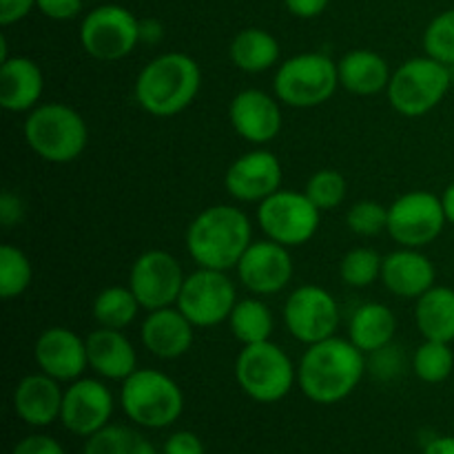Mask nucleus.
Returning a JSON list of instances; mask_svg holds the SVG:
<instances>
[{"label":"nucleus","instance_id":"nucleus-1","mask_svg":"<svg viewBox=\"0 0 454 454\" xmlns=\"http://www.w3.org/2000/svg\"><path fill=\"white\" fill-rule=\"evenodd\" d=\"M366 375V353L348 337H328L306 346L297 366V384L315 403L333 406L353 393Z\"/></svg>","mask_w":454,"mask_h":454},{"label":"nucleus","instance_id":"nucleus-2","mask_svg":"<svg viewBox=\"0 0 454 454\" xmlns=\"http://www.w3.org/2000/svg\"><path fill=\"white\" fill-rule=\"evenodd\" d=\"M186 251L200 269L233 270L253 244V224L242 208L215 204L191 220L184 235Z\"/></svg>","mask_w":454,"mask_h":454},{"label":"nucleus","instance_id":"nucleus-3","mask_svg":"<svg viewBox=\"0 0 454 454\" xmlns=\"http://www.w3.org/2000/svg\"><path fill=\"white\" fill-rule=\"evenodd\" d=\"M202 89V69L189 53L167 51L146 62L136 78V102L155 118L189 109Z\"/></svg>","mask_w":454,"mask_h":454},{"label":"nucleus","instance_id":"nucleus-4","mask_svg":"<svg viewBox=\"0 0 454 454\" xmlns=\"http://www.w3.org/2000/svg\"><path fill=\"white\" fill-rule=\"evenodd\" d=\"M22 133L27 146L51 164L74 162L89 145L87 120L65 102H44L29 111Z\"/></svg>","mask_w":454,"mask_h":454},{"label":"nucleus","instance_id":"nucleus-5","mask_svg":"<svg viewBox=\"0 0 454 454\" xmlns=\"http://www.w3.org/2000/svg\"><path fill=\"white\" fill-rule=\"evenodd\" d=\"M340 87L337 62L319 51L286 58L273 75V91L284 106L315 109L335 96Z\"/></svg>","mask_w":454,"mask_h":454},{"label":"nucleus","instance_id":"nucleus-6","mask_svg":"<svg viewBox=\"0 0 454 454\" xmlns=\"http://www.w3.org/2000/svg\"><path fill=\"white\" fill-rule=\"evenodd\" d=\"M120 403L133 424L142 428H167L180 419L184 411V395L167 372L137 368L122 381Z\"/></svg>","mask_w":454,"mask_h":454},{"label":"nucleus","instance_id":"nucleus-7","mask_svg":"<svg viewBox=\"0 0 454 454\" xmlns=\"http://www.w3.org/2000/svg\"><path fill=\"white\" fill-rule=\"evenodd\" d=\"M452 87V71L430 56L411 58L393 71L386 96L403 118H421L437 109Z\"/></svg>","mask_w":454,"mask_h":454},{"label":"nucleus","instance_id":"nucleus-8","mask_svg":"<svg viewBox=\"0 0 454 454\" xmlns=\"http://www.w3.org/2000/svg\"><path fill=\"white\" fill-rule=\"evenodd\" d=\"M235 380L253 402L278 403L295 386L297 368L286 350L269 340L239 350L235 359Z\"/></svg>","mask_w":454,"mask_h":454},{"label":"nucleus","instance_id":"nucleus-9","mask_svg":"<svg viewBox=\"0 0 454 454\" xmlns=\"http://www.w3.org/2000/svg\"><path fill=\"white\" fill-rule=\"evenodd\" d=\"M257 226L266 239L286 248L304 247L317 235L322 211L301 191L279 189L264 202L257 204Z\"/></svg>","mask_w":454,"mask_h":454},{"label":"nucleus","instance_id":"nucleus-10","mask_svg":"<svg viewBox=\"0 0 454 454\" xmlns=\"http://www.w3.org/2000/svg\"><path fill=\"white\" fill-rule=\"evenodd\" d=\"M140 43V20L120 4L91 9L80 25V44L96 60H122L131 56Z\"/></svg>","mask_w":454,"mask_h":454},{"label":"nucleus","instance_id":"nucleus-11","mask_svg":"<svg viewBox=\"0 0 454 454\" xmlns=\"http://www.w3.org/2000/svg\"><path fill=\"white\" fill-rule=\"evenodd\" d=\"M446 224L442 195L430 191H408L388 207L386 233L399 247L424 248L443 233Z\"/></svg>","mask_w":454,"mask_h":454},{"label":"nucleus","instance_id":"nucleus-12","mask_svg":"<svg viewBox=\"0 0 454 454\" xmlns=\"http://www.w3.org/2000/svg\"><path fill=\"white\" fill-rule=\"evenodd\" d=\"M238 304V288L226 270L200 269L186 275L177 297V309L195 328H213L229 322L231 310Z\"/></svg>","mask_w":454,"mask_h":454},{"label":"nucleus","instance_id":"nucleus-13","mask_svg":"<svg viewBox=\"0 0 454 454\" xmlns=\"http://www.w3.org/2000/svg\"><path fill=\"white\" fill-rule=\"evenodd\" d=\"M284 324L293 340L310 346L337 335L340 306L331 291L317 284H304L286 297Z\"/></svg>","mask_w":454,"mask_h":454},{"label":"nucleus","instance_id":"nucleus-14","mask_svg":"<svg viewBox=\"0 0 454 454\" xmlns=\"http://www.w3.org/2000/svg\"><path fill=\"white\" fill-rule=\"evenodd\" d=\"M182 264L168 251L151 248L137 255L129 273V288L137 297L142 309L149 310L176 306L184 286Z\"/></svg>","mask_w":454,"mask_h":454},{"label":"nucleus","instance_id":"nucleus-15","mask_svg":"<svg viewBox=\"0 0 454 454\" xmlns=\"http://www.w3.org/2000/svg\"><path fill=\"white\" fill-rule=\"evenodd\" d=\"M238 279L251 295L269 297L278 295L291 284L295 266L291 251L273 239L253 242L235 266Z\"/></svg>","mask_w":454,"mask_h":454},{"label":"nucleus","instance_id":"nucleus-16","mask_svg":"<svg viewBox=\"0 0 454 454\" xmlns=\"http://www.w3.org/2000/svg\"><path fill=\"white\" fill-rule=\"evenodd\" d=\"M284 171L278 155L269 149L242 153L224 173V189L238 202H264L282 189Z\"/></svg>","mask_w":454,"mask_h":454},{"label":"nucleus","instance_id":"nucleus-17","mask_svg":"<svg viewBox=\"0 0 454 454\" xmlns=\"http://www.w3.org/2000/svg\"><path fill=\"white\" fill-rule=\"evenodd\" d=\"M114 412V395L100 380L80 377L71 381L62 397L60 421L69 433L91 437L109 426Z\"/></svg>","mask_w":454,"mask_h":454},{"label":"nucleus","instance_id":"nucleus-18","mask_svg":"<svg viewBox=\"0 0 454 454\" xmlns=\"http://www.w3.org/2000/svg\"><path fill=\"white\" fill-rule=\"evenodd\" d=\"M229 120L242 140L257 146L269 145L282 133V102L262 89H242L231 100Z\"/></svg>","mask_w":454,"mask_h":454},{"label":"nucleus","instance_id":"nucleus-19","mask_svg":"<svg viewBox=\"0 0 454 454\" xmlns=\"http://www.w3.org/2000/svg\"><path fill=\"white\" fill-rule=\"evenodd\" d=\"M34 359L44 375L71 384L89 368L87 340L67 326L44 328L34 344Z\"/></svg>","mask_w":454,"mask_h":454},{"label":"nucleus","instance_id":"nucleus-20","mask_svg":"<svg viewBox=\"0 0 454 454\" xmlns=\"http://www.w3.org/2000/svg\"><path fill=\"white\" fill-rule=\"evenodd\" d=\"M434 279L437 269L430 257L421 253V248L399 247L384 257L381 284L399 300H419L434 286Z\"/></svg>","mask_w":454,"mask_h":454},{"label":"nucleus","instance_id":"nucleus-21","mask_svg":"<svg viewBox=\"0 0 454 454\" xmlns=\"http://www.w3.org/2000/svg\"><path fill=\"white\" fill-rule=\"evenodd\" d=\"M142 344L158 359H180L195 341V326L177 306L149 310L142 322Z\"/></svg>","mask_w":454,"mask_h":454},{"label":"nucleus","instance_id":"nucleus-22","mask_svg":"<svg viewBox=\"0 0 454 454\" xmlns=\"http://www.w3.org/2000/svg\"><path fill=\"white\" fill-rule=\"evenodd\" d=\"M44 75L35 60L9 56L0 62V106L9 114H29L40 105Z\"/></svg>","mask_w":454,"mask_h":454},{"label":"nucleus","instance_id":"nucleus-23","mask_svg":"<svg viewBox=\"0 0 454 454\" xmlns=\"http://www.w3.org/2000/svg\"><path fill=\"white\" fill-rule=\"evenodd\" d=\"M84 340H87L89 368L102 380L124 381L137 371V353L124 331L98 326Z\"/></svg>","mask_w":454,"mask_h":454},{"label":"nucleus","instance_id":"nucleus-24","mask_svg":"<svg viewBox=\"0 0 454 454\" xmlns=\"http://www.w3.org/2000/svg\"><path fill=\"white\" fill-rule=\"evenodd\" d=\"M62 397L65 393L60 390V381L40 371L18 381L13 390V411L25 424L43 428L60 419Z\"/></svg>","mask_w":454,"mask_h":454},{"label":"nucleus","instance_id":"nucleus-25","mask_svg":"<svg viewBox=\"0 0 454 454\" xmlns=\"http://www.w3.org/2000/svg\"><path fill=\"white\" fill-rule=\"evenodd\" d=\"M340 87L353 96H377L386 91L393 78L390 65L372 49H350L337 62Z\"/></svg>","mask_w":454,"mask_h":454},{"label":"nucleus","instance_id":"nucleus-26","mask_svg":"<svg viewBox=\"0 0 454 454\" xmlns=\"http://www.w3.org/2000/svg\"><path fill=\"white\" fill-rule=\"evenodd\" d=\"M395 333H397V317L390 306L381 304V301H366L350 315L348 340L362 353L371 355L393 344Z\"/></svg>","mask_w":454,"mask_h":454},{"label":"nucleus","instance_id":"nucleus-27","mask_svg":"<svg viewBox=\"0 0 454 454\" xmlns=\"http://www.w3.org/2000/svg\"><path fill=\"white\" fill-rule=\"evenodd\" d=\"M417 331L424 340L433 341H454V288L437 286L417 300L415 304Z\"/></svg>","mask_w":454,"mask_h":454},{"label":"nucleus","instance_id":"nucleus-28","mask_svg":"<svg viewBox=\"0 0 454 454\" xmlns=\"http://www.w3.org/2000/svg\"><path fill=\"white\" fill-rule=\"evenodd\" d=\"M279 43L270 31L248 27L231 40L229 58L244 74H264L279 62Z\"/></svg>","mask_w":454,"mask_h":454},{"label":"nucleus","instance_id":"nucleus-29","mask_svg":"<svg viewBox=\"0 0 454 454\" xmlns=\"http://www.w3.org/2000/svg\"><path fill=\"white\" fill-rule=\"evenodd\" d=\"M229 326L235 340L242 346L262 344V341H269L275 331L273 310L257 295L238 300L235 309L231 310Z\"/></svg>","mask_w":454,"mask_h":454},{"label":"nucleus","instance_id":"nucleus-30","mask_svg":"<svg viewBox=\"0 0 454 454\" xmlns=\"http://www.w3.org/2000/svg\"><path fill=\"white\" fill-rule=\"evenodd\" d=\"M140 309V301L129 286H106L93 300V319L98 326L124 331L136 322Z\"/></svg>","mask_w":454,"mask_h":454},{"label":"nucleus","instance_id":"nucleus-31","mask_svg":"<svg viewBox=\"0 0 454 454\" xmlns=\"http://www.w3.org/2000/svg\"><path fill=\"white\" fill-rule=\"evenodd\" d=\"M34 282V266L27 253L13 244L0 247V297L4 301L25 295Z\"/></svg>","mask_w":454,"mask_h":454},{"label":"nucleus","instance_id":"nucleus-32","mask_svg":"<svg viewBox=\"0 0 454 454\" xmlns=\"http://www.w3.org/2000/svg\"><path fill=\"white\" fill-rule=\"evenodd\" d=\"M411 366L424 384H443L454 371L452 346L446 341L424 340L412 353Z\"/></svg>","mask_w":454,"mask_h":454},{"label":"nucleus","instance_id":"nucleus-33","mask_svg":"<svg viewBox=\"0 0 454 454\" xmlns=\"http://www.w3.org/2000/svg\"><path fill=\"white\" fill-rule=\"evenodd\" d=\"M82 454H158L153 443L137 430L124 426H106L91 434Z\"/></svg>","mask_w":454,"mask_h":454},{"label":"nucleus","instance_id":"nucleus-34","mask_svg":"<svg viewBox=\"0 0 454 454\" xmlns=\"http://www.w3.org/2000/svg\"><path fill=\"white\" fill-rule=\"evenodd\" d=\"M381 266L384 257L368 247H355L341 257L340 278L350 288H368L381 279Z\"/></svg>","mask_w":454,"mask_h":454},{"label":"nucleus","instance_id":"nucleus-35","mask_svg":"<svg viewBox=\"0 0 454 454\" xmlns=\"http://www.w3.org/2000/svg\"><path fill=\"white\" fill-rule=\"evenodd\" d=\"M304 193L319 211H333L340 207L348 193V182L337 168H319L306 182Z\"/></svg>","mask_w":454,"mask_h":454},{"label":"nucleus","instance_id":"nucleus-36","mask_svg":"<svg viewBox=\"0 0 454 454\" xmlns=\"http://www.w3.org/2000/svg\"><path fill=\"white\" fill-rule=\"evenodd\" d=\"M426 56L454 67V9L437 13L424 31Z\"/></svg>","mask_w":454,"mask_h":454},{"label":"nucleus","instance_id":"nucleus-37","mask_svg":"<svg viewBox=\"0 0 454 454\" xmlns=\"http://www.w3.org/2000/svg\"><path fill=\"white\" fill-rule=\"evenodd\" d=\"M346 226L359 238H375L388 229V207L375 200L355 202L346 213Z\"/></svg>","mask_w":454,"mask_h":454},{"label":"nucleus","instance_id":"nucleus-38","mask_svg":"<svg viewBox=\"0 0 454 454\" xmlns=\"http://www.w3.org/2000/svg\"><path fill=\"white\" fill-rule=\"evenodd\" d=\"M366 371L377 381H395L406 371V355H403V348L393 341V344L366 355Z\"/></svg>","mask_w":454,"mask_h":454},{"label":"nucleus","instance_id":"nucleus-39","mask_svg":"<svg viewBox=\"0 0 454 454\" xmlns=\"http://www.w3.org/2000/svg\"><path fill=\"white\" fill-rule=\"evenodd\" d=\"M25 213L27 207L20 195L9 189L3 191V195H0V224H3V229H13V226L20 224L25 220Z\"/></svg>","mask_w":454,"mask_h":454},{"label":"nucleus","instance_id":"nucleus-40","mask_svg":"<svg viewBox=\"0 0 454 454\" xmlns=\"http://www.w3.org/2000/svg\"><path fill=\"white\" fill-rule=\"evenodd\" d=\"M35 7L51 20H71L82 12V0H35Z\"/></svg>","mask_w":454,"mask_h":454},{"label":"nucleus","instance_id":"nucleus-41","mask_svg":"<svg viewBox=\"0 0 454 454\" xmlns=\"http://www.w3.org/2000/svg\"><path fill=\"white\" fill-rule=\"evenodd\" d=\"M12 454H65V450H62V446L53 437H47V434H29L20 443H16Z\"/></svg>","mask_w":454,"mask_h":454},{"label":"nucleus","instance_id":"nucleus-42","mask_svg":"<svg viewBox=\"0 0 454 454\" xmlns=\"http://www.w3.org/2000/svg\"><path fill=\"white\" fill-rule=\"evenodd\" d=\"M164 454H204V443L198 434L189 430L173 433L164 443Z\"/></svg>","mask_w":454,"mask_h":454},{"label":"nucleus","instance_id":"nucleus-43","mask_svg":"<svg viewBox=\"0 0 454 454\" xmlns=\"http://www.w3.org/2000/svg\"><path fill=\"white\" fill-rule=\"evenodd\" d=\"M35 7V0H0V25L9 27L20 22Z\"/></svg>","mask_w":454,"mask_h":454},{"label":"nucleus","instance_id":"nucleus-44","mask_svg":"<svg viewBox=\"0 0 454 454\" xmlns=\"http://www.w3.org/2000/svg\"><path fill=\"white\" fill-rule=\"evenodd\" d=\"M328 3L331 0H284L288 12L295 18H301V20H310V18H317L326 12Z\"/></svg>","mask_w":454,"mask_h":454},{"label":"nucleus","instance_id":"nucleus-45","mask_svg":"<svg viewBox=\"0 0 454 454\" xmlns=\"http://www.w3.org/2000/svg\"><path fill=\"white\" fill-rule=\"evenodd\" d=\"M140 38L142 43H158L160 38H162V25H160L158 20H140Z\"/></svg>","mask_w":454,"mask_h":454},{"label":"nucleus","instance_id":"nucleus-46","mask_svg":"<svg viewBox=\"0 0 454 454\" xmlns=\"http://www.w3.org/2000/svg\"><path fill=\"white\" fill-rule=\"evenodd\" d=\"M424 454H454V437H434L426 443Z\"/></svg>","mask_w":454,"mask_h":454},{"label":"nucleus","instance_id":"nucleus-47","mask_svg":"<svg viewBox=\"0 0 454 454\" xmlns=\"http://www.w3.org/2000/svg\"><path fill=\"white\" fill-rule=\"evenodd\" d=\"M442 204L443 211H446L448 224H454V182L446 186V191L442 193Z\"/></svg>","mask_w":454,"mask_h":454}]
</instances>
